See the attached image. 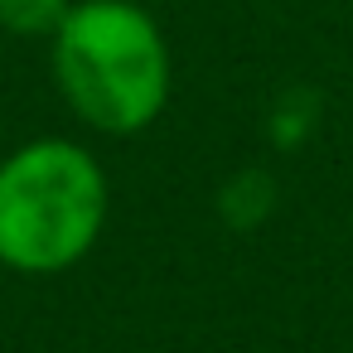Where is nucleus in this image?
Returning <instances> with one entry per match:
<instances>
[{
	"mask_svg": "<svg viewBox=\"0 0 353 353\" xmlns=\"http://www.w3.org/2000/svg\"><path fill=\"white\" fill-rule=\"evenodd\" d=\"M102 228L107 174L88 145L39 136L0 160V266L59 276L97 247Z\"/></svg>",
	"mask_w": 353,
	"mask_h": 353,
	"instance_id": "f03ea898",
	"label": "nucleus"
},
{
	"mask_svg": "<svg viewBox=\"0 0 353 353\" xmlns=\"http://www.w3.org/2000/svg\"><path fill=\"white\" fill-rule=\"evenodd\" d=\"M49 63L63 102L102 136H136L170 102V44L136 0H73Z\"/></svg>",
	"mask_w": 353,
	"mask_h": 353,
	"instance_id": "f257e3e1",
	"label": "nucleus"
},
{
	"mask_svg": "<svg viewBox=\"0 0 353 353\" xmlns=\"http://www.w3.org/2000/svg\"><path fill=\"white\" fill-rule=\"evenodd\" d=\"M73 0H0V30L20 39H54Z\"/></svg>",
	"mask_w": 353,
	"mask_h": 353,
	"instance_id": "7ed1b4c3",
	"label": "nucleus"
}]
</instances>
